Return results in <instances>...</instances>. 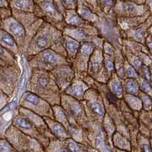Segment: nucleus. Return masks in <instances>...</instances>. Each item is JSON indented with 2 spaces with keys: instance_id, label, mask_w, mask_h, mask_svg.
<instances>
[{
  "instance_id": "1",
  "label": "nucleus",
  "mask_w": 152,
  "mask_h": 152,
  "mask_svg": "<svg viewBox=\"0 0 152 152\" xmlns=\"http://www.w3.org/2000/svg\"><path fill=\"white\" fill-rule=\"evenodd\" d=\"M12 125L35 138L44 148L48 146L50 138H53L43 117L21 107L18 108V113L12 119Z\"/></svg>"
},
{
  "instance_id": "2",
  "label": "nucleus",
  "mask_w": 152,
  "mask_h": 152,
  "mask_svg": "<svg viewBox=\"0 0 152 152\" xmlns=\"http://www.w3.org/2000/svg\"><path fill=\"white\" fill-rule=\"evenodd\" d=\"M26 91L35 94L50 105H60L61 92L51 72L39 69H31Z\"/></svg>"
},
{
  "instance_id": "3",
  "label": "nucleus",
  "mask_w": 152,
  "mask_h": 152,
  "mask_svg": "<svg viewBox=\"0 0 152 152\" xmlns=\"http://www.w3.org/2000/svg\"><path fill=\"white\" fill-rule=\"evenodd\" d=\"M62 32L49 23L43 21L34 36L24 49L22 54L25 58L32 56L43 50L50 49L54 43L62 36Z\"/></svg>"
},
{
  "instance_id": "4",
  "label": "nucleus",
  "mask_w": 152,
  "mask_h": 152,
  "mask_svg": "<svg viewBox=\"0 0 152 152\" xmlns=\"http://www.w3.org/2000/svg\"><path fill=\"white\" fill-rule=\"evenodd\" d=\"M88 120L92 126L102 128V122L106 110L104 100L100 92L95 88H89L81 101Z\"/></svg>"
},
{
  "instance_id": "5",
  "label": "nucleus",
  "mask_w": 152,
  "mask_h": 152,
  "mask_svg": "<svg viewBox=\"0 0 152 152\" xmlns=\"http://www.w3.org/2000/svg\"><path fill=\"white\" fill-rule=\"evenodd\" d=\"M4 138L18 152H46L45 148L37 140L24 134L12 124L5 130Z\"/></svg>"
},
{
  "instance_id": "6",
  "label": "nucleus",
  "mask_w": 152,
  "mask_h": 152,
  "mask_svg": "<svg viewBox=\"0 0 152 152\" xmlns=\"http://www.w3.org/2000/svg\"><path fill=\"white\" fill-rule=\"evenodd\" d=\"M26 60L31 69H39L49 72L61 65H70L66 57L59 55L51 49H47L36 55L28 57Z\"/></svg>"
},
{
  "instance_id": "7",
  "label": "nucleus",
  "mask_w": 152,
  "mask_h": 152,
  "mask_svg": "<svg viewBox=\"0 0 152 152\" xmlns=\"http://www.w3.org/2000/svg\"><path fill=\"white\" fill-rule=\"evenodd\" d=\"M94 26L97 28L100 37L105 41L111 43L116 50H122L123 37L121 31L118 26L116 18L112 14L109 15H103L100 16L99 21L94 24Z\"/></svg>"
},
{
  "instance_id": "8",
  "label": "nucleus",
  "mask_w": 152,
  "mask_h": 152,
  "mask_svg": "<svg viewBox=\"0 0 152 152\" xmlns=\"http://www.w3.org/2000/svg\"><path fill=\"white\" fill-rule=\"evenodd\" d=\"M54 119L64 126L70 137L78 143L91 145L88 131L77 123L69 120L61 105L53 106Z\"/></svg>"
},
{
  "instance_id": "9",
  "label": "nucleus",
  "mask_w": 152,
  "mask_h": 152,
  "mask_svg": "<svg viewBox=\"0 0 152 152\" xmlns=\"http://www.w3.org/2000/svg\"><path fill=\"white\" fill-rule=\"evenodd\" d=\"M60 105L64 110L69 120L77 123L89 131L91 128V124L87 117L85 109L81 101L62 93Z\"/></svg>"
},
{
  "instance_id": "10",
  "label": "nucleus",
  "mask_w": 152,
  "mask_h": 152,
  "mask_svg": "<svg viewBox=\"0 0 152 152\" xmlns=\"http://www.w3.org/2000/svg\"><path fill=\"white\" fill-rule=\"evenodd\" d=\"M19 107L28 110L41 117L54 119L52 106L35 94L25 91L19 100Z\"/></svg>"
},
{
  "instance_id": "11",
  "label": "nucleus",
  "mask_w": 152,
  "mask_h": 152,
  "mask_svg": "<svg viewBox=\"0 0 152 152\" xmlns=\"http://www.w3.org/2000/svg\"><path fill=\"white\" fill-rule=\"evenodd\" d=\"M21 77V69L18 63L14 66H0V88L12 97L16 91Z\"/></svg>"
},
{
  "instance_id": "12",
  "label": "nucleus",
  "mask_w": 152,
  "mask_h": 152,
  "mask_svg": "<svg viewBox=\"0 0 152 152\" xmlns=\"http://www.w3.org/2000/svg\"><path fill=\"white\" fill-rule=\"evenodd\" d=\"M62 34L66 36L73 38L78 43H92L97 48L102 49L104 40L100 37L99 31L96 30H88L85 28L72 27L66 25Z\"/></svg>"
},
{
  "instance_id": "13",
  "label": "nucleus",
  "mask_w": 152,
  "mask_h": 152,
  "mask_svg": "<svg viewBox=\"0 0 152 152\" xmlns=\"http://www.w3.org/2000/svg\"><path fill=\"white\" fill-rule=\"evenodd\" d=\"M87 73L99 83L107 84L110 76L104 67L102 49L96 48L93 51L88 62Z\"/></svg>"
},
{
  "instance_id": "14",
  "label": "nucleus",
  "mask_w": 152,
  "mask_h": 152,
  "mask_svg": "<svg viewBox=\"0 0 152 152\" xmlns=\"http://www.w3.org/2000/svg\"><path fill=\"white\" fill-rule=\"evenodd\" d=\"M12 17H14L18 21L21 23L26 31L27 39L26 46H25V48H26L32 37L34 36L37 31L42 25L43 21L41 18L37 17L33 12H21V11L14 10V9H12Z\"/></svg>"
},
{
  "instance_id": "15",
  "label": "nucleus",
  "mask_w": 152,
  "mask_h": 152,
  "mask_svg": "<svg viewBox=\"0 0 152 152\" xmlns=\"http://www.w3.org/2000/svg\"><path fill=\"white\" fill-rule=\"evenodd\" d=\"M96 48V46L92 43H81L74 59L70 63V66L75 71L76 75H81L87 73L88 62L92 53Z\"/></svg>"
},
{
  "instance_id": "16",
  "label": "nucleus",
  "mask_w": 152,
  "mask_h": 152,
  "mask_svg": "<svg viewBox=\"0 0 152 152\" xmlns=\"http://www.w3.org/2000/svg\"><path fill=\"white\" fill-rule=\"evenodd\" d=\"M1 28L8 32L14 38L18 46L20 53H22L26 46L27 34L25 29L21 23L12 15L8 18L2 20Z\"/></svg>"
},
{
  "instance_id": "17",
  "label": "nucleus",
  "mask_w": 152,
  "mask_h": 152,
  "mask_svg": "<svg viewBox=\"0 0 152 152\" xmlns=\"http://www.w3.org/2000/svg\"><path fill=\"white\" fill-rule=\"evenodd\" d=\"M51 73L62 93L70 85L75 77V72L69 64L57 66L53 69Z\"/></svg>"
},
{
  "instance_id": "18",
  "label": "nucleus",
  "mask_w": 152,
  "mask_h": 152,
  "mask_svg": "<svg viewBox=\"0 0 152 152\" xmlns=\"http://www.w3.org/2000/svg\"><path fill=\"white\" fill-rule=\"evenodd\" d=\"M90 88L83 80L79 78L78 76L75 75L72 83L69 87L64 91L63 94H67L76 100L81 101L83 100L84 95L85 92Z\"/></svg>"
},
{
  "instance_id": "19",
  "label": "nucleus",
  "mask_w": 152,
  "mask_h": 152,
  "mask_svg": "<svg viewBox=\"0 0 152 152\" xmlns=\"http://www.w3.org/2000/svg\"><path fill=\"white\" fill-rule=\"evenodd\" d=\"M65 23L66 25L72 27H78V28H85L88 30H96L97 29L94 26V24L85 21L81 18L79 15L77 13L75 9H68L66 10L64 16Z\"/></svg>"
},
{
  "instance_id": "20",
  "label": "nucleus",
  "mask_w": 152,
  "mask_h": 152,
  "mask_svg": "<svg viewBox=\"0 0 152 152\" xmlns=\"http://www.w3.org/2000/svg\"><path fill=\"white\" fill-rule=\"evenodd\" d=\"M75 10L81 18L93 24H96L100 19V16L97 15L84 0H76Z\"/></svg>"
},
{
  "instance_id": "21",
  "label": "nucleus",
  "mask_w": 152,
  "mask_h": 152,
  "mask_svg": "<svg viewBox=\"0 0 152 152\" xmlns=\"http://www.w3.org/2000/svg\"><path fill=\"white\" fill-rule=\"evenodd\" d=\"M43 118L45 123H47V126H48L49 130L54 138L61 141L71 138L64 126H62L60 123L56 121L55 119H50L48 117Z\"/></svg>"
},
{
  "instance_id": "22",
  "label": "nucleus",
  "mask_w": 152,
  "mask_h": 152,
  "mask_svg": "<svg viewBox=\"0 0 152 152\" xmlns=\"http://www.w3.org/2000/svg\"><path fill=\"white\" fill-rule=\"evenodd\" d=\"M0 45L11 53L15 57L18 56L20 50L17 43L14 38L2 28H0Z\"/></svg>"
},
{
  "instance_id": "23",
  "label": "nucleus",
  "mask_w": 152,
  "mask_h": 152,
  "mask_svg": "<svg viewBox=\"0 0 152 152\" xmlns=\"http://www.w3.org/2000/svg\"><path fill=\"white\" fill-rule=\"evenodd\" d=\"M106 85H107L108 90L115 97H116L119 99H123V95L125 94L124 89H123V79L119 78L115 72L111 75Z\"/></svg>"
},
{
  "instance_id": "24",
  "label": "nucleus",
  "mask_w": 152,
  "mask_h": 152,
  "mask_svg": "<svg viewBox=\"0 0 152 152\" xmlns=\"http://www.w3.org/2000/svg\"><path fill=\"white\" fill-rule=\"evenodd\" d=\"M132 145L131 152H152V147L148 141L142 133L137 134V139L132 138L130 140Z\"/></svg>"
},
{
  "instance_id": "25",
  "label": "nucleus",
  "mask_w": 152,
  "mask_h": 152,
  "mask_svg": "<svg viewBox=\"0 0 152 152\" xmlns=\"http://www.w3.org/2000/svg\"><path fill=\"white\" fill-rule=\"evenodd\" d=\"M63 43H64V47L66 49V54H67V59L69 63H71L78 52L81 43L76 41L73 38L64 34H63Z\"/></svg>"
},
{
  "instance_id": "26",
  "label": "nucleus",
  "mask_w": 152,
  "mask_h": 152,
  "mask_svg": "<svg viewBox=\"0 0 152 152\" xmlns=\"http://www.w3.org/2000/svg\"><path fill=\"white\" fill-rule=\"evenodd\" d=\"M102 129L104 132L105 133L107 140L108 142V145L110 148V149L113 148L112 145V138L114 133L116 132V125L113 121V119L109 116V115L106 113L105 116L104 117L102 122Z\"/></svg>"
},
{
  "instance_id": "27",
  "label": "nucleus",
  "mask_w": 152,
  "mask_h": 152,
  "mask_svg": "<svg viewBox=\"0 0 152 152\" xmlns=\"http://www.w3.org/2000/svg\"><path fill=\"white\" fill-rule=\"evenodd\" d=\"M36 2L34 0H11L9 7L12 9L21 12H33L34 11Z\"/></svg>"
},
{
  "instance_id": "28",
  "label": "nucleus",
  "mask_w": 152,
  "mask_h": 152,
  "mask_svg": "<svg viewBox=\"0 0 152 152\" xmlns=\"http://www.w3.org/2000/svg\"><path fill=\"white\" fill-rule=\"evenodd\" d=\"M112 145L113 148L119 149V150L131 151L132 145L130 140L118 132H116L113 135Z\"/></svg>"
},
{
  "instance_id": "29",
  "label": "nucleus",
  "mask_w": 152,
  "mask_h": 152,
  "mask_svg": "<svg viewBox=\"0 0 152 152\" xmlns=\"http://www.w3.org/2000/svg\"><path fill=\"white\" fill-rule=\"evenodd\" d=\"M124 62L125 57L121 50H116L114 56V69L115 72L122 79H124Z\"/></svg>"
},
{
  "instance_id": "30",
  "label": "nucleus",
  "mask_w": 152,
  "mask_h": 152,
  "mask_svg": "<svg viewBox=\"0 0 152 152\" xmlns=\"http://www.w3.org/2000/svg\"><path fill=\"white\" fill-rule=\"evenodd\" d=\"M123 100L126 103V105L134 112H135V111L139 112L142 110V101H141L140 98L138 97V96L124 94Z\"/></svg>"
},
{
  "instance_id": "31",
  "label": "nucleus",
  "mask_w": 152,
  "mask_h": 152,
  "mask_svg": "<svg viewBox=\"0 0 152 152\" xmlns=\"http://www.w3.org/2000/svg\"><path fill=\"white\" fill-rule=\"evenodd\" d=\"M123 84L125 94L138 96V94L140 93V89L137 79L125 78L123 79Z\"/></svg>"
},
{
  "instance_id": "32",
  "label": "nucleus",
  "mask_w": 152,
  "mask_h": 152,
  "mask_svg": "<svg viewBox=\"0 0 152 152\" xmlns=\"http://www.w3.org/2000/svg\"><path fill=\"white\" fill-rule=\"evenodd\" d=\"M18 64L17 58L0 45V66H14Z\"/></svg>"
},
{
  "instance_id": "33",
  "label": "nucleus",
  "mask_w": 152,
  "mask_h": 152,
  "mask_svg": "<svg viewBox=\"0 0 152 152\" xmlns=\"http://www.w3.org/2000/svg\"><path fill=\"white\" fill-rule=\"evenodd\" d=\"M123 70H124L125 78H134V79H137L138 78V75L136 71V69L133 67L132 65H130L126 60V59H125L124 69H123Z\"/></svg>"
},
{
  "instance_id": "34",
  "label": "nucleus",
  "mask_w": 152,
  "mask_h": 152,
  "mask_svg": "<svg viewBox=\"0 0 152 152\" xmlns=\"http://www.w3.org/2000/svg\"><path fill=\"white\" fill-rule=\"evenodd\" d=\"M50 49L53 50L54 52L59 53V55H62L67 58V54H66V49H65L64 43H63V34L53 44Z\"/></svg>"
},
{
  "instance_id": "35",
  "label": "nucleus",
  "mask_w": 152,
  "mask_h": 152,
  "mask_svg": "<svg viewBox=\"0 0 152 152\" xmlns=\"http://www.w3.org/2000/svg\"><path fill=\"white\" fill-rule=\"evenodd\" d=\"M104 55V65L107 73L110 76L115 72L114 69V56L107 55L103 53Z\"/></svg>"
},
{
  "instance_id": "36",
  "label": "nucleus",
  "mask_w": 152,
  "mask_h": 152,
  "mask_svg": "<svg viewBox=\"0 0 152 152\" xmlns=\"http://www.w3.org/2000/svg\"><path fill=\"white\" fill-rule=\"evenodd\" d=\"M137 81H138L140 91L143 92V93L149 95V96H151L152 88L150 85V81L145 79V78H141L139 76H138V78H137Z\"/></svg>"
},
{
  "instance_id": "37",
  "label": "nucleus",
  "mask_w": 152,
  "mask_h": 152,
  "mask_svg": "<svg viewBox=\"0 0 152 152\" xmlns=\"http://www.w3.org/2000/svg\"><path fill=\"white\" fill-rule=\"evenodd\" d=\"M138 97L140 98L142 104V109L145 111H151L152 110V99L151 96L140 91L138 94Z\"/></svg>"
},
{
  "instance_id": "38",
  "label": "nucleus",
  "mask_w": 152,
  "mask_h": 152,
  "mask_svg": "<svg viewBox=\"0 0 152 152\" xmlns=\"http://www.w3.org/2000/svg\"><path fill=\"white\" fill-rule=\"evenodd\" d=\"M0 152H18L5 138H0Z\"/></svg>"
},
{
  "instance_id": "39",
  "label": "nucleus",
  "mask_w": 152,
  "mask_h": 152,
  "mask_svg": "<svg viewBox=\"0 0 152 152\" xmlns=\"http://www.w3.org/2000/svg\"><path fill=\"white\" fill-rule=\"evenodd\" d=\"M138 75L139 77L145 78V79L148 80L149 81L151 80V75L150 69L148 67V66L143 65L142 68L139 69V71L138 72Z\"/></svg>"
},
{
  "instance_id": "40",
  "label": "nucleus",
  "mask_w": 152,
  "mask_h": 152,
  "mask_svg": "<svg viewBox=\"0 0 152 152\" xmlns=\"http://www.w3.org/2000/svg\"><path fill=\"white\" fill-rule=\"evenodd\" d=\"M11 97H9L0 88V111L3 110L10 101Z\"/></svg>"
},
{
  "instance_id": "41",
  "label": "nucleus",
  "mask_w": 152,
  "mask_h": 152,
  "mask_svg": "<svg viewBox=\"0 0 152 152\" xmlns=\"http://www.w3.org/2000/svg\"><path fill=\"white\" fill-rule=\"evenodd\" d=\"M102 51L104 53L107 54V55L110 56H115V51H116V49L114 48L113 46L109 42L105 41L104 40V44H103L102 47Z\"/></svg>"
},
{
  "instance_id": "42",
  "label": "nucleus",
  "mask_w": 152,
  "mask_h": 152,
  "mask_svg": "<svg viewBox=\"0 0 152 152\" xmlns=\"http://www.w3.org/2000/svg\"><path fill=\"white\" fill-rule=\"evenodd\" d=\"M66 10L76 9V0H59Z\"/></svg>"
},
{
  "instance_id": "43",
  "label": "nucleus",
  "mask_w": 152,
  "mask_h": 152,
  "mask_svg": "<svg viewBox=\"0 0 152 152\" xmlns=\"http://www.w3.org/2000/svg\"><path fill=\"white\" fill-rule=\"evenodd\" d=\"M12 15V9L10 7L0 8V18L2 20L6 19Z\"/></svg>"
},
{
  "instance_id": "44",
  "label": "nucleus",
  "mask_w": 152,
  "mask_h": 152,
  "mask_svg": "<svg viewBox=\"0 0 152 152\" xmlns=\"http://www.w3.org/2000/svg\"><path fill=\"white\" fill-rule=\"evenodd\" d=\"M145 43L147 45L148 50H149V52L152 54V38L151 37H146L145 40Z\"/></svg>"
},
{
  "instance_id": "45",
  "label": "nucleus",
  "mask_w": 152,
  "mask_h": 152,
  "mask_svg": "<svg viewBox=\"0 0 152 152\" xmlns=\"http://www.w3.org/2000/svg\"><path fill=\"white\" fill-rule=\"evenodd\" d=\"M9 7V2L7 0H0V8Z\"/></svg>"
},
{
  "instance_id": "46",
  "label": "nucleus",
  "mask_w": 152,
  "mask_h": 152,
  "mask_svg": "<svg viewBox=\"0 0 152 152\" xmlns=\"http://www.w3.org/2000/svg\"><path fill=\"white\" fill-rule=\"evenodd\" d=\"M111 151H112V152H131V151H128L119 150V149L115 148H113L111 149Z\"/></svg>"
},
{
  "instance_id": "47",
  "label": "nucleus",
  "mask_w": 152,
  "mask_h": 152,
  "mask_svg": "<svg viewBox=\"0 0 152 152\" xmlns=\"http://www.w3.org/2000/svg\"><path fill=\"white\" fill-rule=\"evenodd\" d=\"M150 34H151V37L152 38V27L150 28Z\"/></svg>"
},
{
  "instance_id": "48",
  "label": "nucleus",
  "mask_w": 152,
  "mask_h": 152,
  "mask_svg": "<svg viewBox=\"0 0 152 152\" xmlns=\"http://www.w3.org/2000/svg\"><path fill=\"white\" fill-rule=\"evenodd\" d=\"M2 20L0 18V28H2Z\"/></svg>"
},
{
  "instance_id": "49",
  "label": "nucleus",
  "mask_w": 152,
  "mask_h": 152,
  "mask_svg": "<svg viewBox=\"0 0 152 152\" xmlns=\"http://www.w3.org/2000/svg\"><path fill=\"white\" fill-rule=\"evenodd\" d=\"M150 85H151V88H152V80H151L150 81Z\"/></svg>"
},
{
  "instance_id": "50",
  "label": "nucleus",
  "mask_w": 152,
  "mask_h": 152,
  "mask_svg": "<svg viewBox=\"0 0 152 152\" xmlns=\"http://www.w3.org/2000/svg\"><path fill=\"white\" fill-rule=\"evenodd\" d=\"M7 1L9 2H10V1H11V0H7Z\"/></svg>"
},
{
  "instance_id": "51",
  "label": "nucleus",
  "mask_w": 152,
  "mask_h": 152,
  "mask_svg": "<svg viewBox=\"0 0 152 152\" xmlns=\"http://www.w3.org/2000/svg\"><path fill=\"white\" fill-rule=\"evenodd\" d=\"M151 123H152V117H151Z\"/></svg>"
},
{
  "instance_id": "52",
  "label": "nucleus",
  "mask_w": 152,
  "mask_h": 152,
  "mask_svg": "<svg viewBox=\"0 0 152 152\" xmlns=\"http://www.w3.org/2000/svg\"><path fill=\"white\" fill-rule=\"evenodd\" d=\"M151 4H152V0H151Z\"/></svg>"
}]
</instances>
